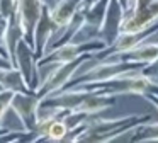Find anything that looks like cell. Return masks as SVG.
I'll list each match as a JSON object with an SVG mask.
<instances>
[{
  "label": "cell",
  "instance_id": "cell-7",
  "mask_svg": "<svg viewBox=\"0 0 158 143\" xmlns=\"http://www.w3.org/2000/svg\"><path fill=\"white\" fill-rule=\"evenodd\" d=\"M124 14H126V10H124L123 3L119 0H110L102 24L97 29V37L102 39L106 43V46H112L114 41L117 39V36L121 34V26H123V20H124Z\"/></svg>",
  "mask_w": 158,
  "mask_h": 143
},
{
  "label": "cell",
  "instance_id": "cell-16",
  "mask_svg": "<svg viewBox=\"0 0 158 143\" xmlns=\"http://www.w3.org/2000/svg\"><path fill=\"white\" fill-rule=\"evenodd\" d=\"M12 95H14V92H12V90H7V89H4V90L0 92V126L4 124L5 116H7V112L10 111ZM4 128H5V126H4Z\"/></svg>",
  "mask_w": 158,
  "mask_h": 143
},
{
  "label": "cell",
  "instance_id": "cell-4",
  "mask_svg": "<svg viewBox=\"0 0 158 143\" xmlns=\"http://www.w3.org/2000/svg\"><path fill=\"white\" fill-rule=\"evenodd\" d=\"M106 43L102 39H92V41H83V43H75V41H70V43L60 44V46L49 50L48 53L43 58L38 60L39 68L46 67V65H58V63H66V61H72L75 58L82 56L85 53H97V51L104 50Z\"/></svg>",
  "mask_w": 158,
  "mask_h": 143
},
{
  "label": "cell",
  "instance_id": "cell-23",
  "mask_svg": "<svg viewBox=\"0 0 158 143\" xmlns=\"http://www.w3.org/2000/svg\"><path fill=\"white\" fill-rule=\"evenodd\" d=\"M4 90V85H2V82H0V92Z\"/></svg>",
  "mask_w": 158,
  "mask_h": 143
},
{
  "label": "cell",
  "instance_id": "cell-5",
  "mask_svg": "<svg viewBox=\"0 0 158 143\" xmlns=\"http://www.w3.org/2000/svg\"><path fill=\"white\" fill-rule=\"evenodd\" d=\"M39 95L36 90L27 92H14L10 102V109L15 112L17 119L21 121L22 128L27 131H34L39 119Z\"/></svg>",
  "mask_w": 158,
  "mask_h": 143
},
{
  "label": "cell",
  "instance_id": "cell-9",
  "mask_svg": "<svg viewBox=\"0 0 158 143\" xmlns=\"http://www.w3.org/2000/svg\"><path fill=\"white\" fill-rule=\"evenodd\" d=\"M44 0H17V12L24 29V39L29 44H34V29L41 17Z\"/></svg>",
  "mask_w": 158,
  "mask_h": 143
},
{
  "label": "cell",
  "instance_id": "cell-15",
  "mask_svg": "<svg viewBox=\"0 0 158 143\" xmlns=\"http://www.w3.org/2000/svg\"><path fill=\"white\" fill-rule=\"evenodd\" d=\"M134 133H136V136L131 140H144V141H155V140H158V123H144V124L138 126L136 129H134Z\"/></svg>",
  "mask_w": 158,
  "mask_h": 143
},
{
  "label": "cell",
  "instance_id": "cell-11",
  "mask_svg": "<svg viewBox=\"0 0 158 143\" xmlns=\"http://www.w3.org/2000/svg\"><path fill=\"white\" fill-rule=\"evenodd\" d=\"M21 39H24V29H22L19 12L15 10L9 17L7 29H5V34H4V48L7 51V56L12 61V65L15 63V50H17V44L21 43Z\"/></svg>",
  "mask_w": 158,
  "mask_h": 143
},
{
  "label": "cell",
  "instance_id": "cell-10",
  "mask_svg": "<svg viewBox=\"0 0 158 143\" xmlns=\"http://www.w3.org/2000/svg\"><path fill=\"white\" fill-rule=\"evenodd\" d=\"M112 58H119V60H126V61H133V63H139V65H150L153 61H156L158 58V41H143L141 44H138L136 48L129 51L119 53Z\"/></svg>",
  "mask_w": 158,
  "mask_h": 143
},
{
  "label": "cell",
  "instance_id": "cell-6",
  "mask_svg": "<svg viewBox=\"0 0 158 143\" xmlns=\"http://www.w3.org/2000/svg\"><path fill=\"white\" fill-rule=\"evenodd\" d=\"M14 67L19 68L22 73L26 84L31 90H38L39 87V65H38V56L34 53V48L27 43L26 39H21L15 50V63Z\"/></svg>",
  "mask_w": 158,
  "mask_h": 143
},
{
  "label": "cell",
  "instance_id": "cell-8",
  "mask_svg": "<svg viewBox=\"0 0 158 143\" xmlns=\"http://www.w3.org/2000/svg\"><path fill=\"white\" fill-rule=\"evenodd\" d=\"M60 31L58 24L55 22V19L51 17V12H49V5L44 3L43 7V12H41V17H39L38 24H36V29H34V53L36 56L43 58L49 50V44H51L53 37L56 36V32Z\"/></svg>",
  "mask_w": 158,
  "mask_h": 143
},
{
  "label": "cell",
  "instance_id": "cell-17",
  "mask_svg": "<svg viewBox=\"0 0 158 143\" xmlns=\"http://www.w3.org/2000/svg\"><path fill=\"white\" fill-rule=\"evenodd\" d=\"M17 10V0H0V14L4 17H10Z\"/></svg>",
  "mask_w": 158,
  "mask_h": 143
},
{
  "label": "cell",
  "instance_id": "cell-12",
  "mask_svg": "<svg viewBox=\"0 0 158 143\" xmlns=\"http://www.w3.org/2000/svg\"><path fill=\"white\" fill-rule=\"evenodd\" d=\"M82 3H83V0H56V2L49 7L51 17L55 19V22L58 24L60 29L68 26V24L72 22V19L80 10Z\"/></svg>",
  "mask_w": 158,
  "mask_h": 143
},
{
  "label": "cell",
  "instance_id": "cell-24",
  "mask_svg": "<svg viewBox=\"0 0 158 143\" xmlns=\"http://www.w3.org/2000/svg\"><path fill=\"white\" fill-rule=\"evenodd\" d=\"M156 39H158V37H156Z\"/></svg>",
  "mask_w": 158,
  "mask_h": 143
},
{
  "label": "cell",
  "instance_id": "cell-14",
  "mask_svg": "<svg viewBox=\"0 0 158 143\" xmlns=\"http://www.w3.org/2000/svg\"><path fill=\"white\" fill-rule=\"evenodd\" d=\"M68 133H70V129L66 126V123L63 121V118H56V119H53L44 140H48V141H63L68 136Z\"/></svg>",
  "mask_w": 158,
  "mask_h": 143
},
{
  "label": "cell",
  "instance_id": "cell-1",
  "mask_svg": "<svg viewBox=\"0 0 158 143\" xmlns=\"http://www.w3.org/2000/svg\"><path fill=\"white\" fill-rule=\"evenodd\" d=\"M97 116V114H95ZM151 121L150 114H133L112 119H95L92 118L73 138V141H112L117 140L119 135L129 133L138 126Z\"/></svg>",
  "mask_w": 158,
  "mask_h": 143
},
{
  "label": "cell",
  "instance_id": "cell-18",
  "mask_svg": "<svg viewBox=\"0 0 158 143\" xmlns=\"http://www.w3.org/2000/svg\"><path fill=\"white\" fill-rule=\"evenodd\" d=\"M156 41H158V39H156ZM144 73L151 75V77H158V58H156V61L146 65V68H144Z\"/></svg>",
  "mask_w": 158,
  "mask_h": 143
},
{
  "label": "cell",
  "instance_id": "cell-22",
  "mask_svg": "<svg viewBox=\"0 0 158 143\" xmlns=\"http://www.w3.org/2000/svg\"><path fill=\"white\" fill-rule=\"evenodd\" d=\"M7 129H9V128H4V126H0V136L4 135V133H5V131H7Z\"/></svg>",
  "mask_w": 158,
  "mask_h": 143
},
{
  "label": "cell",
  "instance_id": "cell-19",
  "mask_svg": "<svg viewBox=\"0 0 158 143\" xmlns=\"http://www.w3.org/2000/svg\"><path fill=\"white\" fill-rule=\"evenodd\" d=\"M10 67H14V65H12V61L9 60L5 54L0 53V70H5V68H10Z\"/></svg>",
  "mask_w": 158,
  "mask_h": 143
},
{
  "label": "cell",
  "instance_id": "cell-20",
  "mask_svg": "<svg viewBox=\"0 0 158 143\" xmlns=\"http://www.w3.org/2000/svg\"><path fill=\"white\" fill-rule=\"evenodd\" d=\"M144 97H146L148 101H150L151 104H153L155 107L158 109V94H146V95H144Z\"/></svg>",
  "mask_w": 158,
  "mask_h": 143
},
{
  "label": "cell",
  "instance_id": "cell-13",
  "mask_svg": "<svg viewBox=\"0 0 158 143\" xmlns=\"http://www.w3.org/2000/svg\"><path fill=\"white\" fill-rule=\"evenodd\" d=\"M0 82L4 85V89L12 92H27L31 89L27 87L22 73L19 72L17 67H10L5 70H0Z\"/></svg>",
  "mask_w": 158,
  "mask_h": 143
},
{
  "label": "cell",
  "instance_id": "cell-2",
  "mask_svg": "<svg viewBox=\"0 0 158 143\" xmlns=\"http://www.w3.org/2000/svg\"><path fill=\"white\" fill-rule=\"evenodd\" d=\"M144 68H146V65L133 63V61L119 60V58H106V60L95 63L87 72H83L82 75L73 77L65 89L82 87V85L97 84V82H106V80H110V78L121 77V75L131 73V72H141Z\"/></svg>",
  "mask_w": 158,
  "mask_h": 143
},
{
  "label": "cell",
  "instance_id": "cell-3",
  "mask_svg": "<svg viewBox=\"0 0 158 143\" xmlns=\"http://www.w3.org/2000/svg\"><path fill=\"white\" fill-rule=\"evenodd\" d=\"M92 56H94L92 53H85V54H82V56L75 58L72 61L55 65V68L48 73V77L43 78V82L39 84L38 90H36L39 99H44L51 94H56V92L63 90L70 84V80L75 77L77 72L82 68V65L87 63L89 60H92Z\"/></svg>",
  "mask_w": 158,
  "mask_h": 143
},
{
  "label": "cell",
  "instance_id": "cell-21",
  "mask_svg": "<svg viewBox=\"0 0 158 143\" xmlns=\"http://www.w3.org/2000/svg\"><path fill=\"white\" fill-rule=\"evenodd\" d=\"M0 53H2V54H5V56H7V51H5L4 44H0ZM7 58H9V56H7Z\"/></svg>",
  "mask_w": 158,
  "mask_h": 143
}]
</instances>
